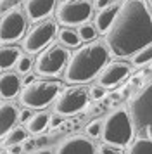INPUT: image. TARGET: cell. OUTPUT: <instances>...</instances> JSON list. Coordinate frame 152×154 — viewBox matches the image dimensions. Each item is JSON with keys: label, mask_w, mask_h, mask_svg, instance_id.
I'll return each mask as SVG.
<instances>
[{"label": "cell", "mask_w": 152, "mask_h": 154, "mask_svg": "<svg viewBox=\"0 0 152 154\" xmlns=\"http://www.w3.org/2000/svg\"><path fill=\"white\" fill-rule=\"evenodd\" d=\"M69 61V52L64 49L61 43L59 45H50L48 49H43L40 56L36 57V73L41 76H55L62 69H66Z\"/></svg>", "instance_id": "cell-7"}, {"label": "cell", "mask_w": 152, "mask_h": 154, "mask_svg": "<svg viewBox=\"0 0 152 154\" xmlns=\"http://www.w3.org/2000/svg\"><path fill=\"white\" fill-rule=\"evenodd\" d=\"M57 0H26V16L31 21H41L45 19L55 9Z\"/></svg>", "instance_id": "cell-13"}, {"label": "cell", "mask_w": 152, "mask_h": 154, "mask_svg": "<svg viewBox=\"0 0 152 154\" xmlns=\"http://www.w3.org/2000/svg\"><path fill=\"white\" fill-rule=\"evenodd\" d=\"M29 154H54L52 151H48V149H40V151H33V152Z\"/></svg>", "instance_id": "cell-31"}, {"label": "cell", "mask_w": 152, "mask_h": 154, "mask_svg": "<svg viewBox=\"0 0 152 154\" xmlns=\"http://www.w3.org/2000/svg\"><path fill=\"white\" fill-rule=\"evenodd\" d=\"M109 52L117 59L133 57L152 42V12L145 0H124L111 28L104 33Z\"/></svg>", "instance_id": "cell-1"}, {"label": "cell", "mask_w": 152, "mask_h": 154, "mask_svg": "<svg viewBox=\"0 0 152 154\" xmlns=\"http://www.w3.org/2000/svg\"><path fill=\"white\" fill-rule=\"evenodd\" d=\"M97 154H123V152H121V147H117V146H112V144H107V142H104L102 146L99 147Z\"/></svg>", "instance_id": "cell-26"}, {"label": "cell", "mask_w": 152, "mask_h": 154, "mask_svg": "<svg viewBox=\"0 0 152 154\" xmlns=\"http://www.w3.org/2000/svg\"><path fill=\"white\" fill-rule=\"evenodd\" d=\"M17 118H19V109L16 107V104L12 102L0 104V139H4L7 132L16 126Z\"/></svg>", "instance_id": "cell-16"}, {"label": "cell", "mask_w": 152, "mask_h": 154, "mask_svg": "<svg viewBox=\"0 0 152 154\" xmlns=\"http://www.w3.org/2000/svg\"><path fill=\"white\" fill-rule=\"evenodd\" d=\"M111 2L112 0H93V9H97V11L99 9H104V7H107Z\"/></svg>", "instance_id": "cell-30"}, {"label": "cell", "mask_w": 152, "mask_h": 154, "mask_svg": "<svg viewBox=\"0 0 152 154\" xmlns=\"http://www.w3.org/2000/svg\"><path fill=\"white\" fill-rule=\"evenodd\" d=\"M21 56V49L16 47V45H5L2 43L0 45V69H11L16 66L17 59Z\"/></svg>", "instance_id": "cell-17"}, {"label": "cell", "mask_w": 152, "mask_h": 154, "mask_svg": "<svg viewBox=\"0 0 152 154\" xmlns=\"http://www.w3.org/2000/svg\"><path fill=\"white\" fill-rule=\"evenodd\" d=\"M88 88L85 87H69L57 95L55 112L61 116H71L80 112L88 102Z\"/></svg>", "instance_id": "cell-9"}, {"label": "cell", "mask_w": 152, "mask_h": 154, "mask_svg": "<svg viewBox=\"0 0 152 154\" xmlns=\"http://www.w3.org/2000/svg\"><path fill=\"white\" fill-rule=\"evenodd\" d=\"M48 119H50V114H47V112H35L26 123V130L29 133H41L48 126Z\"/></svg>", "instance_id": "cell-18"}, {"label": "cell", "mask_w": 152, "mask_h": 154, "mask_svg": "<svg viewBox=\"0 0 152 154\" xmlns=\"http://www.w3.org/2000/svg\"><path fill=\"white\" fill-rule=\"evenodd\" d=\"M26 137H28V130H24L23 126H14V128H11L7 132L2 146L5 147V149H11L14 146H21V142H24Z\"/></svg>", "instance_id": "cell-20"}, {"label": "cell", "mask_w": 152, "mask_h": 154, "mask_svg": "<svg viewBox=\"0 0 152 154\" xmlns=\"http://www.w3.org/2000/svg\"><path fill=\"white\" fill-rule=\"evenodd\" d=\"M119 7H121V4H119V2H111L107 7L99 9V11H97L93 24H95V28H97L99 33H102V35H104V33L111 28V24H112V21H114V17H116Z\"/></svg>", "instance_id": "cell-15"}, {"label": "cell", "mask_w": 152, "mask_h": 154, "mask_svg": "<svg viewBox=\"0 0 152 154\" xmlns=\"http://www.w3.org/2000/svg\"><path fill=\"white\" fill-rule=\"evenodd\" d=\"M31 82H35V76H33V75H28V76L24 78V85L31 83Z\"/></svg>", "instance_id": "cell-32"}, {"label": "cell", "mask_w": 152, "mask_h": 154, "mask_svg": "<svg viewBox=\"0 0 152 154\" xmlns=\"http://www.w3.org/2000/svg\"><path fill=\"white\" fill-rule=\"evenodd\" d=\"M62 116L61 114H57V112H55V114H52V116H50V119H48V125L52 126V128H57V126L59 125H62Z\"/></svg>", "instance_id": "cell-29"}, {"label": "cell", "mask_w": 152, "mask_h": 154, "mask_svg": "<svg viewBox=\"0 0 152 154\" xmlns=\"http://www.w3.org/2000/svg\"><path fill=\"white\" fill-rule=\"evenodd\" d=\"M28 16L21 9L9 11L0 19V43H11L19 40L26 33Z\"/></svg>", "instance_id": "cell-10"}, {"label": "cell", "mask_w": 152, "mask_h": 154, "mask_svg": "<svg viewBox=\"0 0 152 154\" xmlns=\"http://www.w3.org/2000/svg\"><path fill=\"white\" fill-rule=\"evenodd\" d=\"M31 116H33V111H31L29 107H24L23 111H19V118H17V121H21V123H28Z\"/></svg>", "instance_id": "cell-28"}, {"label": "cell", "mask_w": 152, "mask_h": 154, "mask_svg": "<svg viewBox=\"0 0 152 154\" xmlns=\"http://www.w3.org/2000/svg\"><path fill=\"white\" fill-rule=\"evenodd\" d=\"M109 47L105 40H93L76 50L69 57L64 69L66 82L69 83H87L95 78L100 69L109 63Z\"/></svg>", "instance_id": "cell-2"}, {"label": "cell", "mask_w": 152, "mask_h": 154, "mask_svg": "<svg viewBox=\"0 0 152 154\" xmlns=\"http://www.w3.org/2000/svg\"><path fill=\"white\" fill-rule=\"evenodd\" d=\"M131 71V64L123 61V59H116L112 63H107L104 66L100 73L97 75L99 85H102L104 88H111L119 85L123 80H126V76L130 75Z\"/></svg>", "instance_id": "cell-11"}, {"label": "cell", "mask_w": 152, "mask_h": 154, "mask_svg": "<svg viewBox=\"0 0 152 154\" xmlns=\"http://www.w3.org/2000/svg\"><path fill=\"white\" fill-rule=\"evenodd\" d=\"M128 112L138 137H152V80L131 97Z\"/></svg>", "instance_id": "cell-4"}, {"label": "cell", "mask_w": 152, "mask_h": 154, "mask_svg": "<svg viewBox=\"0 0 152 154\" xmlns=\"http://www.w3.org/2000/svg\"><path fill=\"white\" fill-rule=\"evenodd\" d=\"M57 38H59V43H61L62 47H66V49H74L80 45V36L76 33V29L73 28H61L57 29Z\"/></svg>", "instance_id": "cell-19"}, {"label": "cell", "mask_w": 152, "mask_h": 154, "mask_svg": "<svg viewBox=\"0 0 152 154\" xmlns=\"http://www.w3.org/2000/svg\"><path fill=\"white\" fill-rule=\"evenodd\" d=\"M21 78L19 73L5 71L0 75V97L2 99H14L21 90Z\"/></svg>", "instance_id": "cell-14"}, {"label": "cell", "mask_w": 152, "mask_h": 154, "mask_svg": "<svg viewBox=\"0 0 152 154\" xmlns=\"http://www.w3.org/2000/svg\"><path fill=\"white\" fill-rule=\"evenodd\" d=\"M131 63L135 66H144V64L152 63V42L149 45H145L142 50H138L137 54L131 57Z\"/></svg>", "instance_id": "cell-23"}, {"label": "cell", "mask_w": 152, "mask_h": 154, "mask_svg": "<svg viewBox=\"0 0 152 154\" xmlns=\"http://www.w3.org/2000/svg\"><path fill=\"white\" fill-rule=\"evenodd\" d=\"M76 33H78V36H80V40L81 42H93V40H97V28L95 24H92V23H81L80 26H78V29H76Z\"/></svg>", "instance_id": "cell-22"}, {"label": "cell", "mask_w": 152, "mask_h": 154, "mask_svg": "<svg viewBox=\"0 0 152 154\" xmlns=\"http://www.w3.org/2000/svg\"><path fill=\"white\" fill-rule=\"evenodd\" d=\"M128 154H152V137H138L128 149Z\"/></svg>", "instance_id": "cell-21"}, {"label": "cell", "mask_w": 152, "mask_h": 154, "mask_svg": "<svg viewBox=\"0 0 152 154\" xmlns=\"http://www.w3.org/2000/svg\"><path fill=\"white\" fill-rule=\"evenodd\" d=\"M85 133L88 139H99L100 133H102V119L97 118L93 121H90L88 125L85 126Z\"/></svg>", "instance_id": "cell-24"}, {"label": "cell", "mask_w": 152, "mask_h": 154, "mask_svg": "<svg viewBox=\"0 0 152 154\" xmlns=\"http://www.w3.org/2000/svg\"><path fill=\"white\" fill-rule=\"evenodd\" d=\"M55 154H97L95 144L87 135H73L57 147Z\"/></svg>", "instance_id": "cell-12"}, {"label": "cell", "mask_w": 152, "mask_h": 154, "mask_svg": "<svg viewBox=\"0 0 152 154\" xmlns=\"http://www.w3.org/2000/svg\"><path fill=\"white\" fill-rule=\"evenodd\" d=\"M57 35V21L52 19H41L29 29L23 40V49L28 54H36L47 47Z\"/></svg>", "instance_id": "cell-8"}, {"label": "cell", "mask_w": 152, "mask_h": 154, "mask_svg": "<svg viewBox=\"0 0 152 154\" xmlns=\"http://www.w3.org/2000/svg\"><path fill=\"white\" fill-rule=\"evenodd\" d=\"M133 135H135V130H133V123H131V116L128 109L117 107L102 119L100 137L104 142L117 147H126L131 142Z\"/></svg>", "instance_id": "cell-3"}, {"label": "cell", "mask_w": 152, "mask_h": 154, "mask_svg": "<svg viewBox=\"0 0 152 154\" xmlns=\"http://www.w3.org/2000/svg\"><path fill=\"white\" fill-rule=\"evenodd\" d=\"M93 16V2L92 0H64L55 9V21L66 26H80Z\"/></svg>", "instance_id": "cell-6"}, {"label": "cell", "mask_w": 152, "mask_h": 154, "mask_svg": "<svg viewBox=\"0 0 152 154\" xmlns=\"http://www.w3.org/2000/svg\"><path fill=\"white\" fill-rule=\"evenodd\" d=\"M147 2V5H149V9H150V12H152V0H145Z\"/></svg>", "instance_id": "cell-33"}, {"label": "cell", "mask_w": 152, "mask_h": 154, "mask_svg": "<svg viewBox=\"0 0 152 154\" xmlns=\"http://www.w3.org/2000/svg\"><path fill=\"white\" fill-rule=\"evenodd\" d=\"M62 92V83L50 80H35L23 87L21 90V104L29 109H43L50 102H54Z\"/></svg>", "instance_id": "cell-5"}, {"label": "cell", "mask_w": 152, "mask_h": 154, "mask_svg": "<svg viewBox=\"0 0 152 154\" xmlns=\"http://www.w3.org/2000/svg\"><path fill=\"white\" fill-rule=\"evenodd\" d=\"M88 95L93 100H99V99H102L104 95H105V88H104L102 85H95V87H92L88 92Z\"/></svg>", "instance_id": "cell-27"}, {"label": "cell", "mask_w": 152, "mask_h": 154, "mask_svg": "<svg viewBox=\"0 0 152 154\" xmlns=\"http://www.w3.org/2000/svg\"><path fill=\"white\" fill-rule=\"evenodd\" d=\"M31 66H33L31 57L29 56H23V54H21L19 59H17V63H16V71H17L19 75H24V73H29Z\"/></svg>", "instance_id": "cell-25"}]
</instances>
